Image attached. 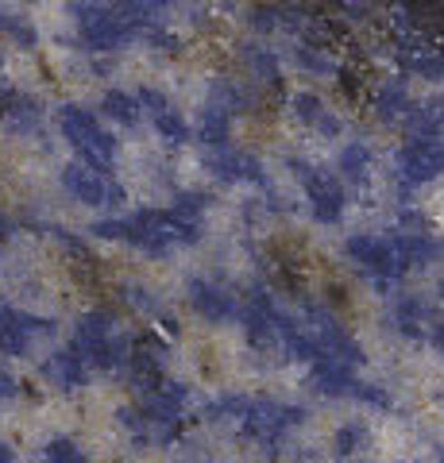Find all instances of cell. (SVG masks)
Here are the masks:
<instances>
[{"label":"cell","instance_id":"2e32d148","mask_svg":"<svg viewBox=\"0 0 444 463\" xmlns=\"http://www.w3.org/2000/svg\"><path fill=\"white\" fill-rule=\"evenodd\" d=\"M340 170H344V178L348 182H367V170H371V151L364 147V143H348L340 155Z\"/></svg>","mask_w":444,"mask_h":463},{"label":"cell","instance_id":"ac0fdd59","mask_svg":"<svg viewBox=\"0 0 444 463\" xmlns=\"http://www.w3.org/2000/svg\"><path fill=\"white\" fill-rule=\"evenodd\" d=\"M43 459H47V463H90V459H85V452L78 448V440H70V437L47 440V448H43Z\"/></svg>","mask_w":444,"mask_h":463},{"label":"cell","instance_id":"484cf974","mask_svg":"<svg viewBox=\"0 0 444 463\" xmlns=\"http://www.w3.org/2000/svg\"><path fill=\"white\" fill-rule=\"evenodd\" d=\"M352 398H364L367 405H379V410H391V394L383 386H371V383H355Z\"/></svg>","mask_w":444,"mask_h":463},{"label":"cell","instance_id":"8992f818","mask_svg":"<svg viewBox=\"0 0 444 463\" xmlns=\"http://www.w3.org/2000/svg\"><path fill=\"white\" fill-rule=\"evenodd\" d=\"M43 379H47L54 390H62V394H74V390H81L85 383H90V367H85V359L74 355L70 347H62V352H51L47 359H43Z\"/></svg>","mask_w":444,"mask_h":463},{"label":"cell","instance_id":"f1b7e54d","mask_svg":"<svg viewBox=\"0 0 444 463\" xmlns=\"http://www.w3.org/2000/svg\"><path fill=\"white\" fill-rule=\"evenodd\" d=\"M136 105H139V109H147L151 116H159V112L170 109V105H166V97H163V93H155V90H139V93H136Z\"/></svg>","mask_w":444,"mask_h":463},{"label":"cell","instance_id":"5b68a950","mask_svg":"<svg viewBox=\"0 0 444 463\" xmlns=\"http://www.w3.org/2000/svg\"><path fill=\"white\" fill-rule=\"evenodd\" d=\"M62 185H66L70 197L81 201V205H109V190L117 185V178L97 174L81 163H70V166H62Z\"/></svg>","mask_w":444,"mask_h":463},{"label":"cell","instance_id":"9a60e30c","mask_svg":"<svg viewBox=\"0 0 444 463\" xmlns=\"http://www.w3.org/2000/svg\"><path fill=\"white\" fill-rule=\"evenodd\" d=\"M410 109V97H406V85L402 81H386L379 97H375V116L379 120H402Z\"/></svg>","mask_w":444,"mask_h":463},{"label":"cell","instance_id":"cb8c5ba5","mask_svg":"<svg viewBox=\"0 0 444 463\" xmlns=\"http://www.w3.org/2000/svg\"><path fill=\"white\" fill-rule=\"evenodd\" d=\"M0 32H5L12 43H20V47H35L32 24H24V20H16V16H5V12H0Z\"/></svg>","mask_w":444,"mask_h":463},{"label":"cell","instance_id":"4dcf8cb0","mask_svg":"<svg viewBox=\"0 0 444 463\" xmlns=\"http://www.w3.org/2000/svg\"><path fill=\"white\" fill-rule=\"evenodd\" d=\"M128 306H132V309H139V313H155V301H151V294H147V289H139V286H132V289H128Z\"/></svg>","mask_w":444,"mask_h":463},{"label":"cell","instance_id":"f35d334b","mask_svg":"<svg viewBox=\"0 0 444 463\" xmlns=\"http://www.w3.org/2000/svg\"><path fill=\"white\" fill-rule=\"evenodd\" d=\"M440 463H444V452H440Z\"/></svg>","mask_w":444,"mask_h":463},{"label":"cell","instance_id":"836d02e7","mask_svg":"<svg viewBox=\"0 0 444 463\" xmlns=\"http://www.w3.org/2000/svg\"><path fill=\"white\" fill-rule=\"evenodd\" d=\"M313 128H317V132H325V136H340V128H344V124H340V116H333V112L325 109V112L317 116V124H313Z\"/></svg>","mask_w":444,"mask_h":463},{"label":"cell","instance_id":"7c38bea8","mask_svg":"<svg viewBox=\"0 0 444 463\" xmlns=\"http://www.w3.org/2000/svg\"><path fill=\"white\" fill-rule=\"evenodd\" d=\"M394 248L402 251L406 267H425L444 251L440 240H433L429 232H402V236H394Z\"/></svg>","mask_w":444,"mask_h":463},{"label":"cell","instance_id":"83f0119b","mask_svg":"<svg viewBox=\"0 0 444 463\" xmlns=\"http://www.w3.org/2000/svg\"><path fill=\"white\" fill-rule=\"evenodd\" d=\"M20 390H24V383L16 379V371L0 367V402H16V398H20Z\"/></svg>","mask_w":444,"mask_h":463},{"label":"cell","instance_id":"4fadbf2b","mask_svg":"<svg viewBox=\"0 0 444 463\" xmlns=\"http://www.w3.org/2000/svg\"><path fill=\"white\" fill-rule=\"evenodd\" d=\"M228 128H232V116H228L224 109H205L202 112V124H197V136H202L205 147H228Z\"/></svg>","mask_w":444,"mask_h":463},{"label":"cell","instance_id":"d4e9b609","mask_svg":"<svg viewBox=\"0 0 444 463\" xmlns=\"http://www.w3.org/2000/svg\"><path fill=\"white\" fill-rule=\"evenodd\" d=\"M364 440H367V432H364L360 425H344V429L336 432V452H340V456H352Z\"/></svg>","mask_w":444,"mask_h":463},{"label":"cell","instance_id":"e575fe53","mask_svg":"<svg viewBox=\"0 0 444 463\" xmlns=\"http://www.w3.org/2000/svg\"><path fill=\"white\" fill-rule=\"evenodd\" d=\"M12 232H16V221L0 213V243H8V240H12Z\"/></svg>","mask_w":444,"mask_h":463},{"label":"cell","instance_id":"4316f807","mask_svg":"<svg viewBox=\"0 0 444 463\" xmlns=\"http://www.w3.org/2000/svg\"><path fill=\"white\" fill-rule=\"evenodd\" d=\"M90 232H93L97 240H120L124 243V221H117V216H105V221H97Z\"/></svg>","mask_w":444,"mask_h":463},{"label":"cell","instance_id":"52a82bcc","mask_svg":"<svg viewBox=\"0 0 444 463\" xmlns=\"http://www.w3.org/2000/svg\"><path fill=\"white\" fill-rule=\"evenodd\" d=\"M306 190H309V205H313V216H317L321 224H336L340 213H344V190L336 178H328V174H317L313 170L306 178Z\"/></svg>","mask_w":444,"mask_h":463},{"label":"cell","instance_id":"74e56055","mask_svg":"<svg viewBox=\"0 0 444 463\" xmlns=\"http://www.w3.org/2000/svg\"><path fill=\"white\" fill-rule=\"evenodd\" d=\"M429 336H433V344H437L440 352H444V321H437V325H433V332H429Z\"/></svg>","mask_w":444,"mask_h":463},{"label":"cell","instance_id":"7a4b0ae2","mask_svg":"<svg viewBox=\"0 0 444 463\" xmlns=\"http://www.w3.org/2000/svg\"><path fill=\"white\" fill-rule=\"evenodd\" d=\"M74 24L90 51H120L124 43L143 35V27H136L132 20H124L120 12L101 8V5H74Z\"/></svg>","mask_w":444,"mask_h":463},{"label":"cell","instance_id":"603a6c76","mask_svg":"<svg viewBox=\"0 0 444 463\" xmlns=\"http://www.w3.org/2000/svg\"><path fill=\"white\" fill-rule=\"evenodd\" d=\"M248 62H251V74L260 78V81H267V85L279 81V58H275V54L251 47V51H248Z\"/></svg>","mask_w":444,"mask_h":463},{"label":"cell","instance_id":"ffe728a7","mask_svg":"<svg viewBox=\"0 0 444 463\" xmlns=\"http://www.w3.org/2000/svg\"><path fill=\"white\" fill-rule=\"evenodd\" d=\"M421 317H425V309L418 301H410V298L398 301V328H402L410 340H421Z\"/></svg>","mask_w":444,"mask_h":463},{"label":"cell","instance_id":"5bb4252c","mask_svg":"<svg viewBox=\"0 0 444 463\" xmlns=\"http://www.w3.org/2000/svg\"><path fill=\"white\" fill-rule=\"evenodd\" d=\"M101 112L109 116L112 124H124V128H136L139 124V105H136V97H128V93H120V90H109L105 97H101Z\"/></svg>","mask_w":444,"mask_h":463},{"label":"cell","instance_id":"d590c367","mask_svg":"<svg viewBox=\"0 0 444 463\" xmlns=\"http://www.w3.org/2000/svg\"><path fill=\"white\" fill-rule=\"evenodd\" d=\"M402 221H406L410 228H418V232H425V228H429V221H425V216H421V213H406V216H402Z\"/></svg>","mask_w":444,"mask_h":463},{"label":"cell","instance_id":"277c9868","mask_svg":"<svg viewBox=\"0 0 444 463\" xmlns=\"http://www.w3.org/2000/svg\"><path fill=\"white\" fill-rule=\"evenodd\" d=\"M398 170H402L406 185H418L444 174V143H406L398 155Z\"/></svg>","mask_w":444,"mask_h":463},{"label":"cell","instance_id":"ba28073f","mask_svg":"<svg viewBox=\"0 0 444 463\" xmlns=\"http://www.w3.org/2000/svg\"><path fill=\"white\" fill-rule=\"evenodd\" d=\"M190 306L197 317H205V321L213 325H224V321H232L236 317V301L232 294H224L221 286H213V282H190Z\"/></svg>","mask_w":444,"mask_h":463},{"label":"cell","instance_id":"1f68e13d","mask_svg":"<svg viewBox=\"0 0 444 463\" xmlns=\"http://www.w3.org/2000/svg\"><path fill=\"white\" fill-rule=\"evenodd\" d=\"M147 39L155 43V51H163V54H178L182 51V43L175 35H166V32H147Z\"/></svg>","mask_w":444,"mask_h":463},{"label":"cell","instance_id":"7402d4cb","mask_svg":"<svg viewBox=\"0 0 444 463\" xmlns=\"http://www.w3.org/2000/svg\"><path fill=\"white\" fill-rule=\"evenodd\" d=\"M321 112H325L321 97H313V93H294V97H290V116H294V120L317 124V116H321Z\"/></svg>","mask_w":444,"mask_h":463},{"label":"cell","instance_id":"8fae6325","mask_svg":"<svg viewBox=\"0 0 444 463\" xmlns=\"http://www.w3.org/2000/svg\"><path fill=\"white\" fill-rule=\"evenodd\" d=\"M313 386H317V394H325V398H352L355 374H352V367L333 364V359H317V364H313Z\"/></svg>","mask_w":444,"mask_h":463},{"label":"cell","instance_id":"44dd1931","mask_svg":"<svg viewBox=\"0 0 444 463\" xmlns=\"http://www.w3.org/2000/svg\"><path fill=\"white\" fill-rule=\"evenodd\" d=\"M209 201H213L209 194H178L175 197V209H170V213H175L178 221H194L197 224V216L209 209Z\"/></svg>","mask_w":444,"mask_h":463},{"label":"cell","instance_id":"9c48e42d","mask_svg":"<svg viewBox=\"0 0 444 463\" xmlns=\"http://www.w3.org/2000/svg\"><path fill=\"white\" fill-rule=\"evenodd\" d=\"M209 170L217 174L221 182H263L260 158H251V155H243V151H228V147L209 155Z\"/></svg>","mask_w":444,"mask_h":463},{"label":"cell","instance_id":"d6a6232c","mask_svg":"<svg viewBox=\"0 0 444 463\" xmlns=\"http://www.w3.org/2000/svg\"><path fill=\"white\" fill-rule=\"evenodd\" d=\"M344 16L348 20H367L371 16V0H340Z\"/></svg>","mask_w":444,"mask_h":463},{"label":"cell","instance_id":"e0dca14e","mask_svg":"<svg viewBox=\"0 0 444 463\" xmlns=\"http://www.w3.org/2000/svg\"><path fill=\"white\" fill-rule=\"evenodd\" d=\"M294 62L302 66V70H309V74H321V78H333L336 74V66H333V58H328L321 47H294Z\"/></svg>","mask_w":444,"mask_h":463},{"label":"cell","instance_id":"6da1fadb","mask_svg":"<svg viewBox=\"0 0 444 463\" xmlns=\"http://www.w3.org/2000/svg\"><path fill=\"white\" fill-rule=\"evenodd\" d=\"M59 124H62V136L74 143L78 155H81V166H90L97 174H109L112 170V158H117V139H112L101 120L81 109V105H66L59 112Z\"/></svg>","mask_w":444,"mask_h":463},{"label":"cell","instance_id":"3957f363","mask_svg":"<svg viewBox=\"0 0 444 463\" xmlns=\"http://www.w3.org/2000/svg\"><path fill=\"white\" fill-rule=\"evenodd\" d=\"M344 251H348V259L360 270L375 274L379 282H394L402 279V274L410 270L402 251L394 248V240H375V236H352L348 243H344Z\"/></svg>","mask_w":444,"mask_h":463},{"label":"cell","instance_id":"8d00e7d4","mask_svg":"<svg viewBox=\"0 0 444 463\" xmlns=\"http://www.w3.org/2000/svg\"><path fill=\"white\" fill-rule=\"evenodd\" d=\"M0 463H16V448L5 444V440H0Z\"/></svg>","mask_w":444,"mask_h":463},{"label":"cell","instance_id":"30bf717a","mask_svg":"<svg viewBox=\"0 0 444 463\" xmlns=\"http://www.w3.org/2000/svg\"><path fill=\"white\" fill-rule=\"evenodd\" d=\"M39 105L27 93L20 90H0V120H5L8 128H16V132H32V128H39Z\"/></svg>","mask_w":444,"mask_h":463},{"label":"cell","instance_id":"d6986e66","mask_svg":"<svg viewBox=\"0 0 444 463\" xmlns=\"http://www.w3.org/2000/svg\"><path fill=\"white\" fill-rule=\"evenodd\" d=\"M155 128H159V136L170 143V147H178V143H185V136H190V128H185V120L178 112H159L155 116Z\"/></svg>","mask_w":444,"mask_h":463},{"label":"cell","instance_id":"f546056e","mask_svg":"<svg viewBox=\"0 0 444 463\" xmlns=\"http://www.w3.org/2000/svg\"><path fill=\"white\" fill-rule=\"evenodd\" d=\"M251 27L255 32H275L279 27V8H255L251 12Z\"/></svg>","mask_w":444,"mask_h":463}]
</instances>
